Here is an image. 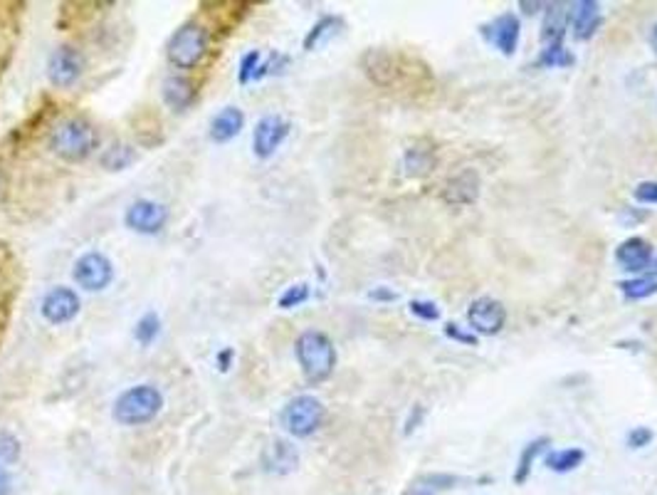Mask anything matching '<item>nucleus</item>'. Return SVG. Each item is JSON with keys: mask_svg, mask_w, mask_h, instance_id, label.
Masks as SVG:
<instances>
[{"mask_svg": "<svg viewBox=\"0 0 657 495\" xmlns=\"http://www.w3.org/2000/svg\"><path fill=\"white\" fill-rule=\"evenodd\" d=\"M569 5H571L569 25L574 27V37L581 43L591 40L600 25V5L596 0H578V3H569Z\"/></svg>", "mask_w": 657, "mask_h": 495, "instance_id": "obj_16", "label": "nucleus"}, {"mask_svg": "<svg viewBox=\"0 0 657 495\" xmlns=\"http://www.w3.org/2000/svg\"><path fill=\"white\" fill-rule=\"evenodd\" d=\"M576 58L571 55V50H566V45H551V48L541 50V55L537 58L539 67H571Z\"/></svg>", "mask_w": 657, "mask_h": 495, "instance_id": "obj_27", "label": "nucleus"}, {"mask_svg": "<svg viewBox=\"0 0 657 495\" xmlns=\"http://www.w3.org/2000/svg\"><path fill=\"white\" fill-rule=\"evenodd\" d=\"M369 298L371 300H381V302H393L398 295H395L393 290H388L386 285H381V288H373V290L369 292Z\"/></svg>", "mask_w": 657, "mask_h": 495, "instance_id": "obj_36", "label": "nucleus"}, {"mask_svg": "<svg viewBox=\"0 0 657 495\" xmlns=\"http://www.w3.org/2000/svg\"><path fill=\"white\" fill-rule=\"evenodd\" d=\"M618 288L625 300H646V298L657 295V278L655 275H635V278L618 282Z\"/></svg>", "mask_w": 657, "mask_h": 495, "instance_id": "obj_23", "label": "nucleus"}, {"mask_svg": "<svg viewBox=\"0 0 657 495\" xmlns=\"http://www.w3.org/2000/svg\"><path fill=\"white\" fill-rule=\"evenodd\" d=\"M519 33H522V27H519V18L514 12H502L492 23L482 25V37L507 58H512L514 50L519 45Z\"/></svg>", "mask_w": 657, "mask_h": 495, "instance_id": "obj_11", "label": "nucleus"}, {"mask_svg": "<svg viewBox=\"0 0 657 495\" xmlns=\"http://www.w3.org/2000/svg\"><path fill=\"white\" fill-rule=\"evenodd\" d=\"M585 459L584 448H562V451H551L544 459V466L554 473H571L576 471Z\"/></svg>", "mask_w": 657, "mask_h": 495, "instance_id": "obj_22", "label": "nucleus"}, {"mask_svg": "<svg viewBox=\"0 0 657 495\" xmlns=\"http://www.w3.org/2000/svg\"><path fill=\"white\" fill-rule=\"evenodd\" d=\"M230 360H233V350H223L220 354H218V364H220V369H223V372L230 367Z\"/></svg>", "mask_w": 657, "mask_h": 495, "instance_id": "obj_40", "label": "nucleus"}, {"mask_svg": "<svg viewBox=\"0 0 657 495\" xmlns=\"http://www.w3.org/2000/svg\"><path fill=\"white\" fill-rule=\"evenodd\" d=\"M99 144L96 129L82 117L65 120L50 136V149L65 161H84Z\"/></svg>", "mask_w": 657, "mask_h": 495, "instance_id": "obj_2", "label": "nucleus"}, {"mask_svg": "<svg viewBox=\"0 0 657 495\" xmlns=\"http://www.w3.org/2000/svg\"><path fill=\"white\" fill-rule=\"evenodd\" d=\"M168 220V208L158 201L151 198H139L134 201L126 213H124V223L126 228H132L134 233H141V236H156L158 230L166 226Z\"/></svg>", "mask_w": 657, "mask_h": 495, "instance_id": "obj_8", "label": "nucleus"}, {"mask_svg": "<svg viewBox=\"0 0 657 495\" xmlns=\"http://www.w3.org/2000/svg\"><path fill=\"white\" fill-rule=\"evenodd\" d=\"M551 444L549 436H541V438H534V441H529L524 446V451L519 453V460H516V471H514V483L516 485H524L529 481V476H531V468H534V460L546 451V446Z\"/></svg>", "mask_w": 657, "mask_h": 495, "instance_id": "obj_20", "label": "nucleus"}, {"mask_svg": "<svg viewBox=\"0 0 657 495\" xmlns=\"http://www.w3.org/2000/svg\"><path fill=\"white\" fill-rule=\"evenodd\" d=\"M653 260H655L653 245H650L646 238H640V236L625 238V241L615 248V263H618L623 270L635 273V275H640V273L650 270Z\"/></svg>", "mask_w": 657, "mask_h": 495, "instance_id": "obj_13", "label": "nucleus"}, {"mask_svg": "<svg viewBox=\"0 0 657 495\" xmlns=\"http://www.w3.org/2000/svg\"><path fill=\"white\" fill-rule=\"evenodd\" d=\"M633 196L638 204H657V182L638 183Z\"/></svg>", "mask_w": 657, "mask_h": 495, "instance_id": "obj_33", "label": "nucleus"}, {"mask_svg": "<svg viewBox=\"0 0 657 495\" xmlns=\"http://www.w3.org/2000/svg\"><path fill=\"white\" fill-rule=\"evenodd\" d=\"M569 18H571V5L569 3H546L544 23H541V43H544V48L563 45Z\"/></svg>", "mask_w": 657, "mask_h": 495, "instance_id": "obj_14", "label": "nucleus"}, {"mask_svg": "<svg viewBox=\"0 0 657 495\" xmlns=\"http://www.w3.org/2000/svg\"><path fill=\"white\" fill-rule=\"evenodd\" d=\"M445 335H447L450 339H455V342H462V344H467V347H475V344H477V335L460 329L455 322H447V325H445Z\"/></svg>", "mask_w": 657, "mask_h": 495, "instance_id": "obj_35", "label": "nucleus"}, {"mask_svg": "<svg viewBox=\"0 0 657 495\" xmlns=\"http://www.w3.org/2000/svg\"><path fill=\"white\" fill-rule=\"evenodd\" d=\"M453 485H457V476H450V473H425V476H420L418 481L408 488L406 495H438L442 491H450Z\"/></svg>", "mask_w": 657, "mask_h": 495, "instance_id": "obj_21", "label": "nucleus"}, {"mask_svg": "<svg viewBox=\"0 0 657 495\" xmlns=\"http://www.w3.org/2000/svg\"><path fill=\"white\" fill-rule=\"evenodd\" d=\"M423 406H413V411H410V419L406 422V434H413V429L418 426V422H423Z\"/></svg>", "mask_w": 657, "mask_h": 495, "instance_id": "obj_37", "label": "nucleus"}, {"mask_svg": "<svg viewBox=\"0 0 657 495\" xmlns=\"http://www.w3.org/2000/svg\"><path fill=\"white\" fill-rule=\"evenodd\" d=\"M40 313L48 320L50 325H65L77 317L80 313V298L77 292L70 288H52V290L42 298Z\"/></svg>", "mask_w": 657, "mask_h": 495, "instance_id": "obj_12", "label": "nucleus"}, {"mask_svg": "<svg viewBox=\"0 0 657 495\" xmlns=\"http://www.w3.org/2000/svg\"><path fill=\"white\" fill-rule=\"evenodd\" d=\"M260 60H263L260 50H250V52L242 58V62H240V74H238L240 85H248V82L255 80V74H257V70H260Z\"/></svg>", "mask_w": 657, "mask_h": 495, "instance_id": "obj_30", "label": "nucleus"}, {"mask_svg": "<svg viewBox=\"0 0 657 495\" xmlns=\"http://www.w3.org/2000/svg\"><path fill=\"white\" fill-rule=\"evenodd\" d=\"M208 52V30L198 23H186L168 40V60L179 70H193Z\"/></svg>", "mask_w": 657, "mask_h": 495, "instance_id": "obj_4", "label": "nucleus"}, {"mask_svg": "<svg viewBox=\"0 0 657 495\" xmlns=\"http://www.w3.org/2000/svg\"><path fill=\"white\" fill-rule=\"evenodd\" d=\"M467 325L475 335H485L492 337L497 332H502L507 325V310L500 300L494 298H477L467 307Z\"/></svg>", "mask_w": 657, "mask_h": 495, "instance_id": "obj_7", "label": "nucleus"}, {"mask_svg": "<svg viewBox=\"0 0 657 495\" xmlns=\"http://www.w3.org/2000/svg\"><path fill=\"white\" fill-rule=\"evenodd\" d=\"M410 313L420 317V320H425V322H435V320H440V307L435 305L432 300H410Z\"/></svg>", "mask_w": 657, "mask_h": 495, "instance_id": "obj_31", "label": "nucleus"}, {"mask_svg": "<svg viewBox=\"0 0 657 495\" xmlns=\"http://www.w3.org/2000/svg\"><path fill=\"white\" fill-rule=\"evenodd\" d=\"M134 159H136V151H134L129 144H114L111 149H107L104 154H102V166L109 171H121L126 169L129 164H132Z\"/></svg>", "mask_w": 657, "mask_h": 495, "instance_id": "obj_26", "label": "nucleus"}, {"mask_svg": "<svg viewBox=\"0 0 657 495\" xmlns=\"http://www.w3.org/2000/svg\"><path fill=\"white\" fill-rule=\"evenodd\" d=\"M164 406V397L161 391L151 384H139V387L126 389L117 404L111 416L121 423V426H141L158 416V411Z\"/></svg>", "mask_w": 657, "mask_h": 495, "instance_id": "obj_3", "label": "nucleus"}, {"mask_svg": "<svg viewBox=\"0 0 657 495\" xmlns=\"http://www.w3.org/2000/svg\"><path fill=\"white\" fill-rule=\"evenodd\" d=\"M655 438V434L647 429V426H638V429H633L630 434H628V446L630 448H646L650 446V441Z\"/></svg>", "mask_w": 657, "mask_h": 495, "instance_id": "obj_34", "label": "nucleus"}, {"mask_svg": "<svg viewBox=\"0 0 657 495\" xmlns=\"http://www.w3.org/2000/svg\"><path fill=\"white\" fill-rule=\"evenodd\" d=\"M289 136V121L282 120L279 114H267L255 124L252 132V151L257 159H270L282 142Z\"/></svg>", "mask_w": 657, "mask_h": 495, "instance_id": "obj_10", "label": "nucleus"}, {"mask_svg": "<svg viewBox=\"0 0 657 495\" xmlns=\"http://www.w3.org/2000/svg\"><path fill=\"white\" fill-rule=\"evenodd\" d=\"M294 352H297V362L302 367V372H304L307 382H311V384L326 382L329 376L334 375L336 347L334 342L319 329L302 332L297 342H294Z\"/></svg>", "mask_w": 657, "mask_h": 495, "instance_id": "obj_1", "label": "nucleus"}, {"mask_svg": "<svg viewBox=\"0 0 657 495\" xmlns=\"http://www.w3.org/2000/svg\"><path fill=\"white\" fill-rule=\"evenodd\" d=\"M158 332H161V320H158V314L149 313L144 314L139 322H136V329H134V337L139 344H144L149 347L156 337H158Z\"/></svg>", "mask_w": 657, "mask_h": 495, "instance_id": "obj_28", "label": "nucleus"}, {"mask_svg": "<svg viewBox=\"0 0 657 495\" xmlns=\"http://www.w3.org/2000/svg\"><path fill=\"white\" fill-rule=\"evenodd\" d=\"M479 196V176L472 169L460 171L442 189V201L453 205H470L477 201Z\"/></svg>", "mask_w": 657, "mask_h": 495, "instance_id": "obj_15", "label": "nucleus"}, {"mask_svg": "<svg viewBox=\"0 0 657 495\" xmlns=\"http://www.w3.org/2000/svg\"><path fill=\"white\" fill-rule=\"evenodd\" d=\"M519 8H522L526 15H534V12L541 11V8H546V3H529V0H522V3H519Z\"/></svg>", "mask_w": 657, "mask_h": 495, "instance_id": "obj_39", "label": "nucleus"}, {"mask_svg": "<svg viewBox=\"0 0 657 495\" xmlns=\"http://www.w3.org/2000/svg\"><path fill=\"white\" fill-rule=\"evenodd\" d=\"M161 95H164V102L168 107L176 109V112H186L195 99V87H193L191 80H186L180 74H171L161 87Z\"/></svg>", "mask_w": 657, "mask_h": 495, "instance_id": "obj_19", "label": "nucleus"}, {"mask_svg": "<svg viewBox=\"0 0 657 495\" xmlns=\"http://www.w3.org/2000/svg\"><path fill=\"white\" fill-rule=\"evenodd\" d=\"M324 422V404L311 394H299L282 409V426L294 438H307Z\"/></svg>", "mask_w": 657, "mask_h": 495, "instance_id": "obj_5", "label": "nucleus"}, {"mask_svg": "<svg viewBox=\"0 0 657 495\" xmlns=\"http://www.w3.org/2000/svg\"><path fill=\"white\" fill-rule=\"evenodd\" d=\"M245 124V114L238 107H225L218 112L210 120V139L216 144H225L230 139H235Z\"/></svg>", "mask_w": 657, "mask_h": 495, "instance_id": "obj_18", "label": "nucleus"}, {"mask_svg": "<svg viewBox=\"0 0 657 495\" xmlns=\"http://www.w3.org/2000/svg\"><path fill=\"white\" fill-rule=\"evenodd\" d=\"M297 463H299L297 448L292 446L289 441L275 438V441H270L267 448H264V453H263L264 471L277 473V476H285V473L294 471V468H297Z\"/></svg>", "mask_w": 657, "mask_h": 495, "instance_id": "obj_17", "label": "nucleus"}, {"mask_svg": "<svg viewBox=\"0 0 657 495\" xmlns=\"http://www.w3.org/2000/svg\"><path fill=\"white\" fill-rule=\"evenodd\" d=\"M84 70V58L80 50L70 48V45H62L57 48L48 60V77L50 82L60 89H67L73 87L80 77H82Z\"/></svg>", "mask_w": 657, "mask_h": 495, "instance_id": "obj_9", "label": "nucleus"}, {"mask_svg": "<svg viewBox=\"0 0 657 495\" xmlns=\"http://www.w3.org/2000/svg\"><path fill=\"white\" fill-rule=\"evenodd\" d=\"M650 45H653V50H655L657 55V23L653 25V33H650Z\"/></svg>", "mask_w": 657, "mask_h": 495, "instance_id": "obj_41", "label": "nucleus"}, {"mask_svg": "<svg viewBox=\"0 0 657 495\" xmlns=\"http://www.w3.org/2000/svg\"><path fill=\"white\" fill-rule=\"evenodd\" d=\"M406 169L410 176H428L435 169V154H432V149H420V146L408 149Z\"/></svg>", "mask_w": 657, "mask_h": 495, "instance_id": "obj_24", "label": "nucleus"}, {"mask_svg": "<svg viewBox=\"0 0 657 495\" xmlns=\"http://www.w3.org/2000/svg\"><path fill=\"white\" fill-rule=\"evenodd\" d=\"M339 27H341V20H339V18H332V15L322 18L319 23L311 27L309 35L304 37V50H314L319 48V45H324L329 37L339 33Z\"/></svg>", "mask_w": 657, "mask_h": 495, "instance_id": "obj_25", "label": "nucleus"}, {"mask_svg": "<svg viewBox=\"0 0 657 495\" xmlns=\"http://www.w3.org/2000/svg\"><path fill=\"white\" fill-rule=\"evenodd\" d=\"M309 300V285L307 282H297V285H292L287 290L282 292V298H279V307L282 310H292V307H299L302 302Z\"/></svg>", "mask_w": 657, "mask_h": 495, "instance_id": "obj_29", "label": "nucleus"}, {"mask_svg": "<svg viewBox=\"0 0 657 495\" xmlns=\"http://www.w3.org/2000/svg\"><path fill=\"white\" fill-rule=\"evenodd\" d=\"M20 456V441L12 434H0V463H12Z\"/></svg>", "mask_w": 657, "mask_h": 495, "instance_id": "obj_32", "label": "nucleus"}, {"mask_svg": "<svg viewBox=\"0 0 657 495\" xmlns=\"http://www.w3.org/2000/svg\"><path fill=\"white\" fill-rule=\"evenodd\" d=\"M12 493V478L11 473L5 471L3 466H0V495H11Z\"/></svg>", "mask_w": 657, "mask_h": 495, "instance_id": "obj_38", "label": "nucleus"}, {"mask_svg": "<svg viewBox=\"0 0 657 495\" xmlns=\"http://www.w3.org/2000/svg\"><path fill=\"white\" fill-rule=\"evenodd\" d=\"M650 270H653V273H655V275H657V258H655V260H653V266H650Z\"/></svg>", "mask_w": 657, "mask_h": 495, "instance_id": "obj_42", "label": "nucleus"}, {"mask_svg": "<svg viewBox=\"0 0 657 495\" xmlns=\"http://www.w3.org/2000/svg\"><path fill=\"white\" fill-rule=\"evenodd\" d=\"M73 278L82 290L99 292L109 288V282L114 280V266L104 253H84L74 263Z\"/></svg>", "mask_w": 657, "mask_h": 495, "instance_id": "obj_6", "label": "nucleus"}]
</instances>
